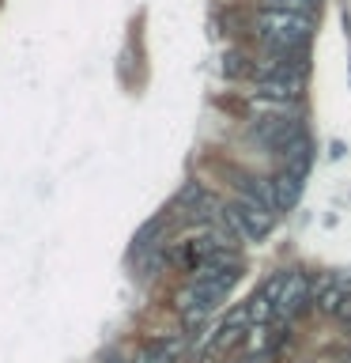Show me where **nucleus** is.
Instances as JSON below:
<instances>
[{"mask_svg":"<svg viewBox=\"0 0 351 363\" xmlns=\"http://www.w3.org/2000/svg\"><path fill=\"white\" fill-rule=\"evenodd\" d=\"M272 189H276L280 212L283 208H294L299 197H302V174H294V170H280V174L272 178Z\"/></svg>","mask_w":351,"mask_h":363,"instance_id":"nucleus-9","label":"nucleus"},{"mask_svg":"<svg viewBox=\"0 0 351 363\" xmlns=\"http://www.w3.org/2000/svg\"><path fill=\"white\" fill-rule=\"evenodd\" d=\"M276 155L283 159V170H294V174L306 178V170H310V159H313V140H310V133L299 129L287 144L280 147Z\"/></svg>","mask_w":351,"mask_h":363,"instance_id":"nucleus-6","label":"nucleus"},{"mask_svg":"<svg viewBox=\"0 0 351 363\" xmlns=\"http://www.w3.org/2000/svg\"><path fill=\"white\" fill-rule=\"evenodd\" d=\"M246 197H249V201H257L265 212L280 216V201H276V189H272V178H249Z\"/></svg>","mask_w":351,"mask_h":363,"instance_id":"nucleus-11","label":"nucleus"},{"mask_svg":"<svg viewBox=\"0 0 351 363\" xmlns=\"http://www.w3.org/2000/svg\"><path fill=\"white\" fill-rule=\"evenodd\" d=\"M299 129H302V125L294 121V118H265V121H257V129H253V133H257V140L265 144V147L280 152V147L287 144Z\"/></svg>","mask_w":351,"mask_h":363,"instance_id":"nucleus-7","label":"nucleus"},{"mask_svg":"<svg viewBox=\"0 0 351 363\" xmlns=\"http://www.w3.org/2000/svg\"><path fill=\"white\" fill-rule=\"evenodd\" d=\"M181 352H185V333H174V337H163L155 345L140 348L132 356V363H178Z\"/></svg>","mask_w":351,"mask_h":363,"instance_id":"nucleus-8","label":"nucleus"},{"mask_svg":"<svg viewBox=\"0 0 351 363\" xmlns=\"http://www.w3.org/2000/svg\"><path fill=\"white\" fill-rule=\"evenodd\" d=\"M291 53L294 50H272V53H265L253 65L257 79H302L306 65L299 61V57H291Z\"/></svg>","mask_w":351,"mask_h":363,"instance_id":"nucleus-5","label":"nucleus"},{"mask_svg":"<svg viewBox=\"0 0 351 363\" xmlns=\"http://www.w3.org/2000/svg\"><path fill=\"white\" fill-rule=\"evenodd\" d=\"M347 363H351V359H347Z\"/></svg>","mask_w":351,"mask_h":363,"instance_id":"nucleus-13","label":"nucleus"},{"mask_svg":"<svg viewBox=\"0 0 351 363\" xmlns=\"http://www.w3.org/2000/svg\"><path fill=\"white\" fill-rule=\"evenodd\" d=\"M313 306V280L306 272H283V288H280V299H276V314L280 322H291L299 318L302 311Z\"/></svg>","mask_w":351,"mask_h":363,"instance_id":"nucleus-4","label":"nucleus"},{"mask_svg":"<svg viewBox=\"0 0 351 363\" xmlns=\"http://www.w3.org/2000/svg\"><path fill=\"white\" fill-rule=\"evenodd\" d=\"M253 30L272 45V50H299V45L313 34V11H276V8H257Z\"/></svg>","mask_w":351,"mask_h":363,"instance_id":"nucleus-2","label":"nucleus"},{"mask_svg":"<svg viewBox=\"0 0 351 363\" xmlns=\"http://www.w3.org/2000/svg\"><path fill=\"white\" fill-rule=\"evenodd\" d=\"M223 220H226V227H231L238 238H246V242H260V238L272 231L276 216L265 212L257 201H249L246 193H242V197H234V201L223 208Z\"/></svg>","mask_w":351,"mask_h":363,"instance_id":"nucleus-3","label":"nucleus"},{"mask_svg":"<svg viewBox=\"0 0 351 363\" xmlns=\"http://www.w3.org/2000/svg\"><path fill=\"white\" fill-rule=\"evenodd\" d=\"M340 299H344V288H340V280L325 277V280L313 284V306H317L321 314H336V311H340Z\"/></svg>","mask_w":351,"mask_h":363,"instance_id":"nucleus-10","label":"nucleus"},{"mask_svg":"<svg viewBox=\"0 0 351 363\" xmlns=\"http://www.w3.org/2000/svg\"><path fill=\"white\" fill-rule=\"evenodd\" d=\"M321 0H260V8H276V11H313Z\"/></svg>","mask_w":351,"mask_h":363,"instance_id":"nucleus-12","label":"nucleus"},{"mask_svg":"<svg viewBox=\"0 0 351 363\" xmlns=\"http://www.w3.org/2000/svg\"><path fill=\"white\" fill-rule=\"evenodd\" d=\"M238 284V265H212V261H197L192 265L189 288L178 295V311L185 322H204L212 311H219L223 299Z\"/></svg>","mask_w":351,"mask_h":363,"instance_id":"nucleus-1","label":"nucleus"}]
</instances>
